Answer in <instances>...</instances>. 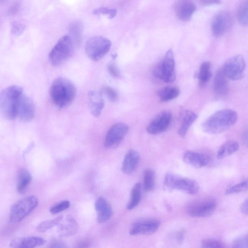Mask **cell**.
<instances>
[{"label":"cell","instance_id":"obj_1","mask_svg":"<svg viewBox=\"0 0 248 248\" xmlns=\"http://www.w3.org/2000/svg\"><path fill=\"white\" fill-rule=\"evenodd\" d=\"M50 95L53 104L60 108L69 106L76 95V89L68 79L59 77L52 82L50 88Z\"/></svg>","mask_w":248,"mask_h":248},{"label":"cell","instance_id":"obj_2","mask_svg":"<svg viewBox=\"0 0 248 248\" xmlns=\"http://www.w3.org/2000/svg\"><path fill=\"white\" fill-rule=\"evenodd\" d=\"M238 119L234 110H219L209 116L202 124L203 130L206 133L216 134L221 133L233 125Z\"/></svg>","mask_w":248,"mask_h":248},{"label":"cell","instance_id":"obj_3","mask_svg":"<svg viewBox=\"0 0 248 248\" xmlns=\"http://www.w3.org/2000/svg\"><path fill=\"white\" fill-rule=\"evenodd\" d=\"M23 93L22 88L16 85L0 92V113L4 118L8 120L16 118L19 100Z\"/></svg>","mask_w":248,"mask_h":248},{"label":"cell","instance_id":"obj_4","mask_svg":"<svg viewBox=\"0 0 248 248\" xmlns=\"http://www.w3.org/2000/svg\"><path fill=\"white\" fill-rule=\"evenodd\" d=\"M163 188L168 192L178 190L188 194L194 195L198 192L200 187L197 182L193 179L168 172L165 176Z\"/></svg>","mask_w":248,"mask_h":248},{"label":"cell","instance_id":"obj_5","mask_svg":"<svg viewBox=\"0 0 248 248\" xmlns=\"http://www.w3.org/2000/svg\"><path fill=\"white\" fill-rule=\"evenodd\" d=\"M75 46L68 35L62 36L49 54V60L52 65L58 66L67 61L74 53Z\"/></svg>","mask_w":248,"mask_h":248},{"label":"cell","instance_id":"obj_6","mask_svg":"<svg viewBox=\"0 0 248 248\" xmlns=\"http://www.w3.org/2000/svg\"><path fill=\"white\" fill-rule=\"evenodd\" d=\"M154 76L166 83H172L176 79L175 63L171 49H169L163 59L153 70Z\"/></svg>","mask_w":248,"mask_h":248},{"label":"cell","instance_id":"obj_7","mask_svg":"<svg viewBox=\"0 0 248 248\" xmlns=\"http://www.w3.org/2000/svg\"><path fill=\"white\" fill-rule=\"evenodd\" d=\"M111 46V42L108 38L102 36H94L86 42L85 52L91 60L98 61L108 53Z\"/></svg>","mask_w":248,"mask_h":248},{"label":"cell","instance_id":"obj_8","mask_svg":"<svg viewBox=\"0 0 248 248\" xmlns=\"http://www.w3.org/2000/svg\"><path fill=\"white\" fill-rule=\"evenodd\" d=\"M38 200L34 196L25 197L15 203L11 207L10 219L13 223L21 221L37 206Z\"/></svg>","mask_w":248,"mask_h":248},{"label":"cell","instance_id":"obj_9","mask_svg":"<svg viewBox=\"0 0 248 248\" xmlns=\"http://www.w3.org/2000/svg\"><path fill=\"white\" fill-rule=\"evenodd\" d=\"M246 67L244 57L242 55H236L227 59L222 69L228 78L236 80L243 78Z\"/></svg>","mask_w":248,"mask_h":248},{"label":"cell","instance_id":"obj_10","mask_svg":"<svg viewBox=\"0 0 248 248\" xmlns=\"http://www.w3.org/2000/svg\"><path fill=\"white\" fill-rule=\"evenodd\" d=\"M129 130V126L124 123H117L108 130L104 140V146L110 148L117 147Z\"/></svg>","mask_w":248,"mask_h":248},{"label":"cell","instance_id":"obj_11","mask_svg":"<svg viewBox=\"0 0 248 248\" xmlns=\"http://www.w3.org/2000/svg\"><path fill=\"white\" fill-rule=\"evenodd\" d=\"M217 202L212 199H204L190 203L186 208L188 215L193 217H206L215 210Z\"/></svg>","mask_w":248,"mask_h":248},{"label":"cell","instance_id":"obj_12","mask_svg":"<svg viewBox=\"0 0 248 248\" xmlns=\"http://www.w3.org/2000/svg\"><path fill=\"white\" fill-rule=\"evenodd\" d=\"M171 119L172 114L170 111H162L146 127V131L152 135L161 133L168 128Z\"/></svg>","mask_w":248,"mask_h":248},{"label":"cell","instance_id":"obj_13","mask_svg":"<svg viewBox=\"0 0 248 248\" xmlns=\"http://www.w3.org/2000/svg\"><path fill=\"white\" fill-rule=\"evenodd\" d=\"M160 221L155 219H144L137 220L131 225V235H149L155 233L158 229Z\"/></svg>","mask_w":248,"mask_h":248},{"label":"cell","instance_id":"obj_14","mask_svg":"<svg viewBox=\"0 0 248 248\" xmlns=\"http://www.w3.org/2000/svg\"><path fill=\"white\" fill-rule=\"evenodd\" d=\"M232 17L229 13L225 11L220 12L216 15L212 22L211 30L215 37L222 36L230 27Z\"/></svg>","mask_w":248,"mask_h":248},{"label":"cell","instance_id":"obj_15","mask_svg":"<svg viewBox=\"0 0 248 248\" xmlns=\"http://www.w3.org/2000/svg\"><path fill=\"white\" fill-rule=\"evenodd\" d=\"M34 114L35 108L32 100L23 93L19 100L16 118L24 122H30L33 119Z\"/></svg>","mask_w":248,"mask_h":248},{"label":"cell","instance_id":"obj_16","mask_svg":"<svg viewBox=\"0 0 248 248\" xmlns=\"http://www.w3.org/2000/svg\"><path fill=\"white\" fill-rule=\"evenodd\" d=\"M175 13L177 17L182 21L190 20L196 9L191 0H178L175 5Z\"/></svg>","mask_w":248,"mask_h":248},{"label":"cell","instance_id":"obj_17","mask_svg":"<svg viewBox=\"0 0 248 248\" xmlns=\"http://www.w3.org/2000/svg\"><path fill=\"white\" fill-rule=\"evenodd\" d=\"M100 91L93 90L88 93V103L91 113L94 117H98L102 113L105 102Z\"/></svg>","mask_w":248,"mask_h":248},{"label":"cell","instance_id":"obj_18","mask_svg":"<svg viewBox=\"0 0 248 248\" xmlns=\"http://www.w3.org/2000/svg\"><path fill=\"white\" fill-rule=\"evenodd\" d=\"M213 89L215 95L219 98L224 97L228 93V78L222 69L219 70L216 74Z\"/></svg>","mask_w":248,"mask_h":248},{"label":"cell","instance_id":"obj_19","mask_svg":"<svg viewBox=\"0 0 248 248\" xmlns=\"http://www.w3.org/2000/svg\"><path fill=\"white\" fill-rule=\"evenodd\" d=\"M46 243V240L39 237L28 236L13 239L10 246L15 248H32L41 246Z\"/></svg>","mask_w":248,"mask_h":248},{"label":"cell","instance_id":"obj_20","mask_svg":"<svg viewBox=\"0 0 248 248\" xmlns=\"http://www.w3.org/2000/svg\"><path fill=\"white\" fill-rule=\"evenodd\" d=\"M95 208L97 212V220L103 223L108 220L112 214V209L110 204L103 198H99L95 202Z\"/></svg>","mask_w":248,"mask_h":248},{"label":"cell","instance_id":"obj_21","mask_svg":"<svg viewBox=\"0 0 248 248\" xmlns=\"http://www.w3.org/2000/svg\"><path fill=\"white\" fill-rule=\"evenodd\" d=\"M183 160L187 164L196 168L203 167L208 163V159L206 155L192 151L185 152Z\"/></svg>","mask_w":248,"mask_h":248},{"label":"cell","instance_id":"obj_22","mask_svg":"<svg viewBox=\"0 0 248 248\" xmlns=\"http://www.w3.org/2000/svg\"><path fill=\"white\" fill-rule=\"evenodd\" d=\"M58 226L59 233L62 236L72 235L77 232L78 229L77 221L69 215L66 216L64 220L62 217Z\"/></svg>","mask_w":248,"mask_h":248},{"label":"cell","instance_id":"obj_23","mask_svg":"<svg viewBox=\"0 0 248 248\" xmlns=\"http://www.w3.org/2000/svg\"><path fill=\"white\" fill-rule=\"evenodd\" d=\"M140 161V155L135 150H130L126 154L122 166V171L125 174H131L137 168Z\"/></svg>","mask_w":248,"mask_h":248},{"label":"cell","instance_id":"obj_24","mask_svg":"<svg viewBox=\"0 0 248 248\" xmlns=\"http://www.w3.org/2000/svg\"><path fill=\"white\" fill-rule=\"evenodd\" d=\"M83 31V23L79 20L72 22L68 27V35L71 38L76 47H78L81 44Z\"/></svg>","mask_w":248,"mask_h":248},{"label":"cell","instance_id":"obj_25","mask_svg":"<svg viewBox=\"0 0 248 248\" xmlns=\"http://www.w3.org/2000/svg\"><path fill=\"white\" fill-rule=\"evenodd\" d=\"M32 177L30 172L24 169H20L17 174L16 189L20 194L24 193L31 181Z\"/></svg>","mask_w":248,"mask_h":248},{"label":"cell","instance_id":"obj_26","mask_svg":"<svg viewBox=\"0 0 248 248\" xmlns=\"http://www.w3.org/2000/svg\"><path fill=\"white\" fill-rule=\"evenodd\" d=\"M197 118V114L192 110H186L184 112L178 132L179 135L181 138L185 136L189 127Z\"/></svg>","mask_w":248,"mask_h":248},{"label":"cell","instance_id":"obj_27","mask_svg":"<svg viewBox=\"0 0 248 248\" xmlns=\"http://www.w3.org/2000/svg\"><path fill=\"white\" fill-rule=\"evenodd\" d=\"M239 149V144L235 140H229L224 143L219 147L217 157L219 159L224 158L235 152Z\"/></svg>","mask_w":248,"mask_h":248},{"label":"cell","instance_id":"obj_28","mask_svg":"<svg viewBox=\"0 0 248 248\" xmlns=\"http://www.w3.org/2000/svg\"><path fill=\"white\" fill-rule=\"evenodd\" d=\"M180 93L179 89L174 86H167L160 89L157 95L162 102H168L173 100L178 96Z\"/></svg>","mask_w":248,"mask_h":248},{"label":"cell","instance_id":"obj_29","mask_svg":"<svg viewBox=\"0 0 248 248\" xmlns=\"http://www.w3.org/2000/svg\"><path fill=\"white\" fill-rule=\"evenodd\" d=\"M211 77V64L208 62H202L200 67L198 78L201 86H203Z\"/></svg>","mask_w":248,"mask_h":248},{"label":"cell","instance_id":"obj_30","mask_svg":"<svg viewBox=\"0 0 248 248\" xmlns=\"http://www.w3.org/2000/svg\"><path fill=\"white\" fill-rule=\"evenodd\" d=\"M141 195V185L139 183H136L131 189L130 200L127 205L128 210H132L139 204Z\"/></svg>","mask_w":248,"mask_h":248},{"label":"cell","instance_id":"obj_31","mask_svg":"<svg viewBox=\"0 0 248 248\" xmlns=\"http://www.w3.org/2000/svg\"><path fill=\"white\" fill-rule=\"evenodd\" d=\"M155 186V172L152 169L145 170L143 174V188L145 191L153 190Z\"/></svg>","mask_w":248,"mask_h":248},{"label":"cell","instance_id":"obj_32","mask_svg":"<svg viewBox=\"0 0 248 248\" xmlns=\"http://www.w3.org/2000/svg\"><path fill=\"white\" fill-rule=\"evenodd\" d=\"M248 0H245L240 4L237 12V16L239 23L244 26H246L248 25Z\"/></svg>","mask_w":248,"mask_h":248},{"label":"cell","instance_id":"obj_33","mask_svg":"<svg viewBox=\"0 0 248 248\" xmlns=\"http://www.w3.org/2000/svg\"><path fill=\"white\" fill-rule=\"evenodd\" d=\"M62 217L63 216L61 215L55 218L43 221L38 225L37 230L41 232H45L51 228L58 225Z\"/></svg>","mask_w":248,"mask_h":248},{"label":"cell","instance_id":"obj_34","mask_svg":"<svg viewBox=\"0 0 248 248\" xmlns=\"http://www.w3.org/2000/svg\"><path fill=\"white\" fill-rule=\"evenodd\" d=\"M248 189V181L244 180L239 183L228 187L225 191L226 195H230L247 191Z\"/></svg>","mask_w":248,"mask_h":248},{"label":"cell","instance_id":"obj_35","mask_svg":"<svg viewBox=\"0 0 248 248\" xmlns=\"http://www.w3.org/2000/svg\"><path fill=\"white\" fill-rule=\"evenodd\" d=\"M101 93L104 94L110 101L117 102L119 99L117 92L112 87L105 85L101 89Z\"/></svg>","mask_w":248,"mask_h":248},{"label":"cell","instance_id":"obj_36","mask_svg":"<svg viewBox=\"0 0 248 248\" xmlns=\"http://www.w3.org/2000/svg\"><path fill=\"white\" fill-rule=\"evenodd\" d=\"M202 247L203 248H224V244L220 241L215 239H205L202 241Z\"/></svg>","mask_w":248,"mask_h":248},{"label":"cell","instance_id":"obj_37","mask_svg":"<svg viewBox=\"0 0 248 248\" xmlns=\"http://www.w3.org/2000/svg\"><path fill=\"white\" fill-rule=\"evenodd\" d=\"M117 10L115 9H109L107 7H101L94 10L93 14L95 15H106L109 19L114 18L117 14Z\"/></svg>","mask_w":248,"mask_h":248},{"label":"cell","instance_id":"obj_38","mask_svg":"<svg viewBox=\"0 0 248 248\" xmlns=\"http://www.w3.org/2000/svg\"><path fill=\"white\" fill-rule=\"evenodd\" d=\"M70 206L69 201H63L52 206L50 209V212L52 214H56L68 209Z\"/></svg>","mask_w":248,"mask_h":248},{"label":"cell","instance_id":"obj_39","mask_svg":"<svg viewBox=\"0 0 248 248\" xmlns=\"http://www.w3.org/2000/svg\"><path fill=\"white\" fill-rule=\"evenodd\" d=\"M232 246L233 248H248V237L247 234L241 235L234 240L232 243Z\"/></svg>","mask_w":248,"mask_h":248},{"label":"cell","instance_id":"obj_40","mask_svg":"<svg viewBox=\"0 0 248 248\" xmlns=\"http://www.w3.org/2000/svg\"><path fill=\"white\" fill-rule=\"evenodd\" d=\"M107 69L108 73L114 78H120L122 74L117 65L113 62H109L107 65Z\"/></svg>","mask_w":248,"mask_h":248},{"label":"cell","instance_id":"obj_41","mask_svg":"<svg viewBox=\"0 0 248 248\" xmlns=\"http://www.w3.org/2000/svg\"><path fill=\"white\" fill-rule=\"evenodd\" d=\"M25 28L23 24L16 22H13L11 25V32L15 35H19L24 31Z\"/></svg>","mask_w":248,"mask_h":248},{"label":"cell","instance_id":"obj_42","mask_svg":"<svg viewBox=\"0 0 248 248\" xmlns=\"http://www.w3.org/2000/svg\"><path fill=\"white\" fill-rule=\"evenodd\" d=\"M185 232L184 230H180L176 232L175 235L176 241L179 244H181L185 238Z\"/></svg>","mask_w":248,"mask_h":248},{"label":"cell","instance_id":"obj_43","mask_svg":"<svg viewBox=\"0 0 248 248\" xmlns=\"http://www.w3.org/2000/svg\"><path fill=\"white\" fill-rule=\"evenodd\" d=\"M248 200L246 199L241 204L240 206L241 212L246 215H248Z\"/></svg>","mask_w":248,"mask_h":248},{"label":"cell","instance_id":"obj_44","mask_svg":"<svg viewBox=\"0 0 248 248\" xmlns=\"http://www.w3.org/2000/svg\"><path fill=\"white\" fill-rule=\"evenodd\" d=\"M199 1L204 5H210L220 3V0H199Z\"/></svg>","mask_w":248,"mask_h":248},{"label":"cell","instance_id":"obj_45","mask_svg":"<svg viewBox=\"0 0 248 248\" xmlns=\"http://www.w3.org/2000/svg\"><path fill=\"white\" fill-rule=\"evenodd\" d=\"M19 8V3H16L13 5L9 10V14L10 15L15 14L18 10Z\"/></svg>","mask_w":248,"mask_h":248},{"label":"cell","instance_id":"obj_46","mask_svg":"<svg viewBox=\"0 0 248 248\" xmlns=\"http://www.w3.org/2000/svg\"><path fill=\"white\" fill-rule=\"evenodd\" d=\"M65 244L61 241H54L51 243V247L54 248H62L66 247Z\"/></svg>","mask_w":248,"mask_h":248},{"label":"cell","instance_id":"obj_47","mask_svg":"<svg viewBox=\"0 0 248 248\" xmlns=\"http://www.w3.org/2000/svg\"><path fill=\"white\" fill-rule=\"evenodd\" d=\"M3 0H0V3L1 2L3 1Z\"/></svg>","mask_w":248,"mask_h":248}]
</instances>
